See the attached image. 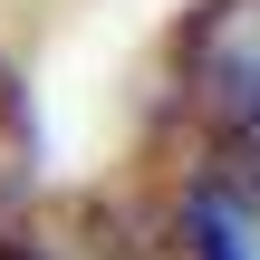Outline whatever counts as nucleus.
Masks as SVG:
<instances>
[{
	"mask_svg": "<svg viewBox=\"0 0 260 260\" xmlns=\"http://www.w3.org/2000/svg\"><path fill=\"white\" fill-rule=\"evenodd\" d=\"M183 116L203 193L260 212V0H203L183 29Z\"/></svg>",
	"mask_w": 260,
	"mask_h": 260,
	"instance_id": "1",
	"label": "nucleus"
},
{
	"mask_svg": "<svg viewBox=\"0 0 260 260\" xmlns=\"http://www.w3.org/2000/svg\"><path fill=\"white\" fill-rule=\"evenodd\" d=\"M0 260H125V232L106 212H48L39 232H0Z\"/></svg>",
	"mask_w": 260,
	"mask_h": 260,
	"instance_id": "2",
	"label": "nucleus"
},
{
	"mask_svg": "<svg viewBox=\"0 0 260 260\" xmlns=\"http://www.w3.org/2000/svg\"><path fill=\"white\" fill-rule=\"evenodd\" d=\"M29 183H39V116H29V87L0 68V222L29 203Z\"/></svg>",
	"mask_w": 260,
	"mask_h": 260,
	"instance_id": "3",
	"label": "nucleus"
},
{
	"mask_svg": "<svg viewBox=\"0 0 260 260\" xmlns=\"http://www.w3.org/2000/svg\"><path fill=\"white\" fill-rule=\"evenodd\" d=\"M183 241H193V260H251V241H241V203H222V193H193Z\"/></svg>",
	"mask_w": 260,
	"mask_h": 260,
	"instance_id": "4",
	"label": "nucleus"
}]
</instances>
